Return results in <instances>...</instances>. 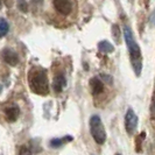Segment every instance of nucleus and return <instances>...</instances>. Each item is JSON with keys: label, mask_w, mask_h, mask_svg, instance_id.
Returning a JSON list of instances; mask_svg holds the SVG:
<instances>
[{"label": "nucleus", "mask_w": 155, "mask_h": 155, "mask_svg": "<svg viewBox=\"0 0 155 155\" xmlns=\"http://www.w3.org/2000/svg\"><path fill=\"white\" fill-rule=\"evenodd\" d=\"M31 85L33 91L39 94L48 93V78L45 70L36 71L31 79Z\"/></svg>", "instance_id": "nucleus-3"}, {"label": "nucleus", "mask_w": 155, "mask_h": 155, "mask_svg": "<svg viewBox=\"0 0 155 155\" xmlns=\"http://www.w3.org/2000/svg\"><path fill=\"white\" fill-rule=\"evenodd\" d=\"M90 85H91L93 94H99V93H101L103 91H104L103 82H101L99 78H97V77L91 78V81H90Z\"/></svg>", "instance_id": "nucleus-8"}, {"label": "nucleus", "mask_w": 155, "mask_h": 155, "mask_svg": "<svg viewBox=\"0 0 155 155\" xmlns=\"http://www.w3.org/2000/svg\"><path fill=\"white\" fill-rule=\"evenodd\" d=\"M116 155H121V154H116Z\"/></svg>", "instance_id": "nucleus-18"}, {"label": "nucleus", "mask_w": 155, "mask_h": 155, "mask_svg": "<svg viewBox=\"0 0 155 155\" xmlns=\"http://www.w3.org/2000/svg\"><path fill=\"white\" fill-rule=\"evenodd\" d=\"M19 155H31V150H29L27 147H22L21 149H20Z\"/></svg>", "instance_id": "nucleus-15"}, {"label": "nucleus", "mask_w": 155, "mask_h": 155, "mask_svg": "<svg viewBox=\"0 0 155 155\" xmlns=\"http://www.w3.org/2000/svg\"><path fill=\"white\" fill-rule=\"evenodd\" d=\"M98 49L101 50V53H107V54L114 51V47L112 46L109 41H106V40L101 41V42L98 43Z\"/></svg>", "instance_id": "nucleus-10"}, {"label": "nucleus", "mask_w": 155, "mask_h": 155, "mask_svg": "<svg viewBox=\"0 0 155 155\" xmlns=\"http://www.w3.org/2000/svg\"><path fill=\"white\" fill-rule=\"evenodd\" d=\"M2 58L7 64L12 65V67H15L19 62V56L12 49H4L2 50Z\"/></svg>", "instance_id": "nucleus-6"}, {"label": "nucleus", "mask_w": 155, "mask_h": 155, "mask_svg": "<svg viewBox=\"0 0 155 155\" xmlns=\"http://www.w3.org/2000/svg\"><path fill=\"white\" fill-rule=\"evenodd\" d=\"M67 85V81H65V78L63 76L62 74L61 75H57L54 79V90L55 92H61L62 91V89L64 86Z\"/></svg>", "instance_id": "nucleus-9"}, {"label": "nucleus", "mask_w": 155, "mask_h": 155, "mask_svg": "<svg viewBox=\"0 0 155 155\" xmlns=\"http://www.w3.org/2000/svg\"><path fill=\"white\" fill-rule=\"evenodd\" d=\"M112 36L116 40L117 43H120V38H121V31L118 25H113L112 26Z\"/></svg>", "instance_id": "nucleus-11"}, {"label": "nucleus", "mask_w": 155, "mask_h": 155, "mask_svg": "<svg viewBox=\"0 0 155 155\" xmlns=\"http://www.w3.org/2000/svg\"><path fill=\"white\" fill-rule=\"evenodd\" d=\"M53 4L55 9L62 15H68L72 11V4L70 0H54Z\"/></svg>", "instance_id": "nucleus-5"}, {"label": "nucleus", "mask_w": 155, "mask_h": 155, "mask_svg": "<svg viewBox=\"0 0 155 155\" xmlns=\"http://www.w3.org/2000/svg\"><path fill=\"white\" fill-rule=\"evenodd\" d=\"M0 27H1V31H1V36H5L8 31V23L6 22V20L4 18L0 20Z\"/></svg>", "instance_id": "nucleus-12"}, {"label": "nucleus", "mask_w": 155, "mask_h": 155, "mask_svg": "<svg viewBox=\"0 0 155 155\" xmlns=\"http://www.w3.org/2000/svg\"><path fill=\"white\" fill-rule=\"evenodd\" d=\"M101 78H103V79H105V81H106L109 84H111V83H112V78L110 77V76H107V75H101Z\"/></svg>", "instance_id": "nucleus-16"}, {"label": "nucleus", "mask_w": 155, "mask_h": 155, "mask_svg": "<svg viewBox=\"0 0 155 155\" xmlns=\"http://www.w3.org/2000/svg\"><path fill=\"white\" fill-rule=\"evenodd\" d=\"M18 6L22 12H27V9H28V4L26 2V0H19V5Z\"/></svg>", "instance_id": "nucleus-14"}, {"label": "nucleus", "mask_w": 155, "mask_h": 155, "mask_svg": "<svg viewBox=\"0 0 155 155\" xmlns=\"http://www.w3.org/2000/svg\"><path fill=\"white\" fill-rule=\"evenodd\" d=\"M138 127V116L135 114V112L132 109H128L126 112V116H125V128H126V132L128 133L130 135L135 132Z\"/></svg>", "instance_id": "nucleus-4"}, {"label": "nucleus", "mask_w": 155, "mask_h": 155, "mask_svg": "<svg viewBox=\"0 0 155 155\" xmlns=\"http://www.w3.org/2000/svg\"><path fill=\"white\" fill-rule=\"evenodd\" d=\"M19 113H20V110L18 106H9L5 110V114L9 123H14L19 117Z\"/></svg>", "instance_id": "nucleus-7"}, {"label": "nucleus", "mask_w": 155, "mask_h": 155, "mask_svg": "<svg viewBox=\"0 0 155 155\" xmlns=\"http://www.w3.org/2000/svg\"><path fill=\"white\" fill-rule=\"evenodd\" d=\"M90 132L98 145H103L106 141V132L99 116L94 114L90 118Z\"/></svg>", "instance_id": "nucleus-2"}, {"label": "nucleus", "mask_w": 155, "mask_h": 155, "mask_svg": "<svg viewBox=\"0 0 155 155\" xmlns=\"http://www.w3.org/2000/svg\"><path fill=\"white\" fill-rule=\"evenodd\" d=\"M63 142H64V140L63 139H53L51 141H50V145H51V147L57 148V147H61Z\"/></svg>", "instance_id": "nucleus-13"}, {"label": "nucleus", "mask_w": 155, "mask_h": 155, "mask_svg": "<svg viewBox=\"0 0 155 155\" xmlns=\"http://www.w3.org/2000/svg\"><path fill=\"white\" fill-rule=\"evenodd\" d=\"M150 19H152V22L155 25V11L153 12V14H152V18H150Z\"/></svg>", "instance_id": "nucleus-17"}, {"label": "nucleus", "mask_w": 155, "mask_h": 155, "mask_svg": "<svg viewBox=\"0 0 155 155\" xmlns=\"http://www.w3.org/2000/svg\"><path fill=\"white\" fill-rule=\"evenodd\" d=\"M124 36L126 45L128 48V53H130V58L132 63L133 70L135 72V76L139 77L141 75V70H142V56H141V49L138 46L137 41L134 39V35L132 33V29L128 26L124 27Z\"/></svg>", "instance_id": "nucleus-1"}]
</instances>
